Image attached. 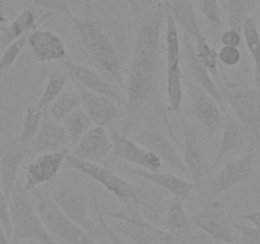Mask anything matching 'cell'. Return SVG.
Instances as JSON below:
<instances>
[{
    "mask_svg": "<svg viewBox=\"0 0 260 244\" xmlns=\"http://www.w3.org/2000/svg\"><path fill=\"white\" fill-rule=\"evenodd\" d=\"M135 24V41L126 80L127 98L122 134L128 135L137 119L149 109L161 111L160 61L161 30L167 9L159 5L144 8L139 0H126Z\"/></svg>",
    "mask_w": 260,
    "mask_h": 244,
    "instance_id": "obj_1",
    "label": "cell"
},
{
    "mask_svg": "<svg viewBox=\"0 0 260 244\" xmlns=\"http://www.w3.org/2000/svg\"><path fill=\"white\" fill-rule=\"evenodd\" d=\"M71 22L91 60L121 88H126L118 51L106 33L98 14L88 5L80 14L74 15Z\"/></svg>",
    "mask_w": 260,
    "mask_h": 244,
    "instance_id": "obj_2",
    "label": "cell"
},
{
    "mask_svg": "<svg viewBox=\"0 0 260 244\" xmlns=\"http://www.w3.org/2000/svg\"><path fill=\"white\" fill-rule=\"evenodd\" d=\"M66 164L69 168L86 175L103 186L108 192H111L118 201H121L126 208L129 207H146L149 205V191L142 186L132 183L124 179L116 172L103 164H95L81 160L75 155L69 154L66 158Z\"/></svg>",
    "mask_w": 260,
    "mask_h": 244,
    "instance_id": "obj_3",
    "label": "cell"
},
{
    "mask_svg": "<svg viewBox=\"0 0 260 244\" xmlns=\"http://www.w3.org/2000/svg\"><path fill=\"white\" fill-rule=\"evenodd\" d=\"M12 244L23 240H35L41 244H56L52 235L43 225L37 211L19 186H14L9 198Z\"/></svg>",
    "mask_w": 260,
    "mask_h": 244,
    "instance_id": "obj_4",
    "label": "cell"
},
{
    "mask_svg": "<svg viewBox=\"0 0 260 244\" xmlns=\"http://www.w3.org/2000/svg\"><path fill=\"white\" fill-rule=\"evenodd\" d=\"M165 89L168 97V111L180 113L184 101L182 75V55H180V36L178 25L172 15L167 12L165 17Z\"/></svg>",
    "mask_w": 260,
    "mask_h": 244,
    "instance_id": "obj_5",
    "label": "cell"
},
{
    "mask_svg": "<svg viewBox=\"0 0 260 244\" xmlns=\"http://www.w3.org/2000/svg\"><path fill=\"white\" fill-rule=\"evenodd\" d=\"M33 193L36 196V211L51 235L62 239L68 244H101L66 216L52 198L46 197L37 190Z\"/></svg>",
    "mask_w": 260,
    "mask_h": 244,
    "instance_id": "obj_6",
    "label": "cell"
},
{
    "mask_svg": "<svg viewBox=\"0 0 260 244\" xmlns=\"http://www.w3.org/2000/svg\"><path fill=\"white\" fill-rule=\"evenodd\" d=\"M222 97L235 113L245 132L246 141L254 146L260 141V92L245 86H228Z\"/></svg>",
    "mask_w": 260,
    "mask_h": 244,
    "instance_id": "obj_7",
    "label": "cell"
},
{
    "mask_svg": "<svg viewBox=\"0 0 260 244\" xmlns=\"http://www.w3.org/2000/svg\"><path fill=\"white\" fill-rule=\"evenodd\" d=\"M135 140L140 145L154 152L157 158H160L161 163L169 167L177 168L182 173H187L183 157L179 154L177 147L173 145L172 140L156 126L154 121H147L139 131L135 134Z\"/></svg>",
    "mask_w": 260,
    "mask_h": 244,
    "instance_id": "obj_8",
    "label": "cell"
},
{
    "mask_svg": "<svg viewBox=\"0 0 260 244\" xmlns=\"http://www.w3.org/2000/svg\"><path fill=\"white\" fill-rule=\"evenodd\" d=\"M255 158L256 152L250 151L243 157L228 160L222 169L211 180L210 195L212 197H218L226 191L253 179L255 177V173H254Z\"/></svg>",
    "mask_w": 260,
    "mask_h": 244,
    "instance_id": "obj_9",
    "label": "cell"
},
{
    "mask_svg": "<svg viewBox=\"0 0 260 244\" xmlns=\"http://www.w3.org/2000/svg\"><path fill=\"white\" fill-rule=\"evenodd\" d=\"M74 84L80 97V107L88 114L93 125L107 129V127L114 126L122 118L123 112L121 109V104L103 94L88 90L76 81H74Z\"/></svg>",
    "mask_w": 260,
    "mask_h": 244,
    "instance_id": "obj_10",
    "label": "cell"
},
{
    "mask_svg": "<svg viewBox=\"0 0 260 244\" xmlns=\"http://www.w3.org/2000/svg\"><path fill=\"white\" fill-rule=\"evenodd\" d=\"M69 152L70 151L66 147L58 151L37 154V157L27 165L23 191L25 193L33 192L40 186L52 182L60 173Z\"/></svg>",
    "mask_w": 260,
    "mask_h": 244,
    "instance_id": "obj_11",
    "label": "cell"
},
{
    "mask_svg": "<svg viewBox=\"0 0 260 244\" xmlns=\"http://www.w3.org/2000/svg\"><path fill=\"white\" fill-rule=\"evenodd\" d=\"M228 114L202 88L193 92L192 101L187 109V116L197 121L210 137H213L220 130H222Z\"/></svg>",
    "mask_w": 260,
    "mask_h": 244,
    "instance_id": "obj_12",
    "label": "cell"
},
{
    "mask_svg": "<svg viewBox=\"0 0 260 244\" xmlns=\"http://www.w3.org/2000/svg\"><path fill=\"white\" fill-rule=\"evenodd\" d=\"M50 197L66 216H69L71 220L81 226L89 235H95L98 230L89 215L88 201L81 191L70 186H61L57 190L53 191Z\"/></svg>",
    "mask_w": 260,
    "mask_h": 244,
    "instance_id": "obj_13",
    "label": "cell"
},
{
    "mask_svg": "<svg viewBox=\"0 0 260 244\" xmlns=\"http://www.w3.org/2000/svg\"><path fill=\"white\" fill-rule=\"evenodd\" d=\"M29 150L19 137L0 136V185L5 196L10 198L18 170Z\"/></svg>",
    "mask_w": 260,
    "mask_h": 244,
    "instance_id": "obj_14",
    "label": "cell"
},
{
    "mask_svg": "<svg viewBox=\"0 0 260 244\" xmlns=\"http://www.w3.org/2000/svg\"><path fill=\"white\" fill-rule=\"evenodd\" d=\"M101 214L104 218L121 221L113 229L127 236L134 244H159L150 229V223L141 215L139 207H129L123 211H104Z\"/></svg>",
    "mask_w": 260,
    "mask_h": 244,
    "instance_id": "obj_15",
    "label": "cell"
},
{
    "mask_svg": "<svg viewBox=\"0 0 260 244\" xmlns=\"http://www.w3.org/2000/svg\"><path fill=\"white\" fill-rule=\"evenodd\" d=\"M112 140V152L118 159L124 160L127 163L136 164L139 168H144L147 170H159L162 163L160 158H157L154 152L145 149L136 140L129 139L127 135L118 132L117 130L111 131Z\"/></svg>",
    "mask_w": 260,
    "mask_h": 244,
    "instance_id": "obj_16",
    "label": "cell"
},
{
    "mask_svg": "<svg viewBox=\"0 0 260 244\" xmlns=\"http://www.w3.org/2000/svg\"><path fill=\"white\" fill-rule=\"evenodd\" d=\"M69 136L65 126L56 121L47 109H43V118L35 139L28 144L29 154L58 151L68 147Z\"/></svg>",
    "mask_w": 260,
    "mask_h": 244,
    "instance_id": "obj_17",
    "label": "cell"
},
{
    "mask_svg": "<svg viewBox=\"0 0 260 244\" xmlns=\"http://www.w3.org/2000/svg\"><path fill=\"white\" fill-rule=\"evenodd\" d=\"M180 122H182L183 131V162L187 168L188 174L192 178L196 191H200L203 173H205V152L194 127L190 126L184 118L180 119Z\"/></svg>",
    "mask_w": 260,
    "mask_h": 244,
    "instance_id": "obj_18",
    "label": "cell"
},
{
    "mask_svg": "<svg viewBox=\"0 0 260 244\" xmlns=\"http://www.w3.org/2000/svg\"><path fill=\"white\" fill-rule=\"evenodd\" d=\"M111 152V136L104 127L94 125L81 136L76 145H74V151L71 154L85 162L102 164Z\"/></svg>",
    "mask_w": 260,
    "mask_h": 244,
    "instance_id": "obj_19",
    "label": "cell"
},
{
    "mask_svg": "<svg viewBox=\"0 0 260 244\" xmlns=\"http://www.w3.org/2000/svg\"><path fill=\"white\" fill-rule=\"evenodd\" d=\"M27 46L41 63H53L68 58V48L62 38L48 29L30 30L27 36Z\"/></svg>",
    "mask_w": 260,
    "mask_h": 244,
    "instance_id": "obj_20",
    "label": "cell"
},
{
    "mask_svg": "<svg viewBox=\"0 0 260 244\" xmlns=\"http://www.w3.org/2000/svg\"><path fill=\"white\" fill-rule=\"evenodd\" d=\"M63 66L68 71L69 78H71L74 81L80 84L81 86H84L88 90L103 94V96L113 99L114 102L119 104L126 103V99L123 98V96H121L106 79L102 78L101 74H98L89 66L81 65V64L75 63V61L69 60V58L63 60Z\"/></svg>",
    "mask_w": 260,
    "mask_h": 244,
    "instance_id": "obj_21",
    "label": "cell"
},
{
    "mask_svg": "<svg viewBox=\"0 0 260 244\" xmlns=\"http://www.w3.org/2000/svg\"><path fill=\"white\" fill-rule=\"evenodd\" d=\"M131 173L151 185L167 191L172 196L179 197L183 201H192L196 187L193 182L183 179L174 173H160L159 170H147L144 168H132Z\"/></svg>",
    "mask_w": 260,
    "mask_h": 244,
    "instance_id": "obj_22",
    "label": "cell"
},
{
    "mask_svg": "<svg viewBox=\"0 0 260 244\" xmlns=\"http://www.w3.org/2000/svg\"><path fill=\"white\" fill-rule=\"evenodd\" d=\"M192 223L216 241L225 244L235 243L234 224L222 212L201 211L192 218Z\"/></svg>",
    "mask_w": 260,
    "mask_h": 244,
    "instance_id": "obj_23",
    "label": "cell"
},
{
    "mask_svg": "<svg viewBox=\"0 0 260 244\" xmlns=\"http://www.w3.org/2000/svg\"><path fill=\"white\" fill-rule=\"evenodd\" d=\"M184 47H185V61H187V68L189 74L192 75L193 80L198 84L200 88H202L203 90L207 92L218 104L222 108V111L228 114V109H226L225 99H223L222 93H221L220 88L216 85V83L213 81L211 73L202 65L200 60L197 58L194 52V45L190 42L189 36H185L184 37Z\"/></svg>",
    "mask_w": 260,
    "mask_h": 244,
    "instance_id": "obj_24",
    "label": "cell"
},
{
    "mask_svg": "<svg viewBox=\"0 0 260 244\" xmlns=\"http://www.w3.org/2000/svg\"><path fill=\"white\" fill-rule=\"evenodd\" d=\"M50 17V12L42 13V10L37 12L33 8L24 9L8 27L3 28L0 33V48H5L13 41L27 36L30 30L36 28H40V25Z\"/></svg>",
    "mask_w": 260,
    "mask_h": 244,
    "instance_id": "obj_25",
    "label": "cell"
},
{
    "mask_svg": "<svg viewBox=\"0 0 260 244\" xmlns=\"http://www.w3.org/2000/svg\"><path fill=\"white\" fill-rule=\"evenodd\" d=\"M167 12L172 15L178 27L182 28L193 40L201 41L206 38L192 0H167Z\"/></svg>",
    "mask_w": 260,
    "mask_h": 244,
    "instance_id": "obj_26",
    "label": "cell"
},
{
    "mask_svg": "<svg viewBox=\"0 0 260 244\" xmlns=\"http://www.w3.org/2000/svg\"><path fill=\"white\" fill-rule=\"evenodd\" d=\"M245 142L246 136L241 125L239 124L238 119L231 117L230 114H228L226 116V122L222 127V136H221L220 147H218L212 165H211L208 170L212 172L226 155H229L231 151L241 147Z\"/></svg>",
    "mask_w": 260,
    "mask_h": 244,
    "instance_id": "obj_27",
    "label": "cell"
},
{
    "mask_svg": "<svg viewBox=\"0 0 260 244\" xmlns=\"http://www.w3.org/2000/svg\"><path fill=\"white\" fill-rule=\"evenodd\" d=\"M243 40L254 63V80L260 92V30L253 17L246 15L243 22Z\"/></svg>",
    "mask_w": 260,
    "mask_h": 244,
    "instance_id": "obj_28",
    "label": "cell"
},
{
    "mask_svg": "<svg viewBox=\"0 0 260 244\" xmlns=\"http://www.w3.org/2000/svg\"><path fill=\"white\" fill-rule=\"evenodd\" d=\"M162 229L172 233H185L192 230L190 219L185 211L183 200H180L179 197L173 196L167 216L162 221Z\"/></svg>",
    "mask_w": 260,
    "mask_h": 244,
    "instance_id": "obj_29",
    "label": "cell"
},
{
    "mask_svg": "<svg viewBox=\"0 0 260 244\" xmlns=\"http://www.w3.org/2000/svg\"><path fill=\"white\" fill-rule=\"evenodd\" d=\"M69 80V74L63 71L52 70L47 78L45 88H43L42 94L40 99L36 103V106L40 109H46L61 93L63 92L66 83Z\"/></svg>",
    "mask_w": 260,
    "mask_h": 244,
    "instance_id": "obj_30",
    "label": "cell"
},
{
    "mask_svg": "<svg viewBox=\"0 0 260 244\" xmlns=\"http://www.w3.org/2000/svg\"><path fill=\"white\" fill-rule=\"evenodd\" d=\"M63 126L68 132L69 142L74 146L81 139V136L93 126V122L83 111V108L79 107L63 119Z\"/></svg>",
    "mask_w": 260,
    "mask_h": 244,
    "instance_id": "obj_31",
    "label": "cell"
},
{
    "mask_svg": "<svg viewBox=\"0 0 260 244\" xmlns=\"http://www.w3.org/2000/svg\"><path fill=\"white\" fill-rule=\"evenodd\" d=\"M80 106L81 102L78 92L69 90L62 92L46 109L56 121L61 122Z\"/></svg>",
    "mask_w": 260,
    "mask_h": 244,
    "instance_id": "obj_32",
    "label": "cell"
},
{
    "mask_svg": "<svg viewBox=\"0 0 260 244\" xmlns=\"http://www.w3.org/2000/svg\"><path fill=\"white\" fill-rule=\"evenodd\" d=\"M150 229L156 236L159 244H202L207 239L206 235L194 234L192 230L185 233H172L151 223H150Z\"/></svg>",
    "mask_w": 260,
    "mask_h": 244,
    "instance_id": "obj_33",
    "label": "cell"
},
{
    "mask_svg": "<svg viewBox=\"0 0 260 244\" xmlns=\"http://www.w3.org/2000/svg\"><path fill=\"white\" fill-rule=\"evenodd\" d=\"M43 118V109L38 108L36 104H30L25 109L24 118H23L22 130H20L19 140L23 144L28 145L37 135Z\"/></svg>",
    "mask_w": 260,
    "mask_h": 244,
    "instance_id": "obj_34",
    "label": "cell"
},
{
    "mask_svg": "<svg viewBox=\"0 0 260 244\" xmlns=\"http://www.w3.org/2000/svg\"><path fill=\"white\" fill-rule=\"evenodd\" d=\"M253 0H228L226 9H228V25L230 29H235L243 33V22L249 10L251 9Z\"/></svg>",
    "mask_w": 260,
    "mask_h": 244,
    "instance_id": "obj_35",
    "label": "cell"
},
{
    "mask_svg": "<svg viewBox=\"0 0 260 244\" xmlns=\"http://www.w3.org/2000/svg\"><path fill=\"white\" fill-rule=\"evenodd\" d=\"M194 52L202 65L211 73V75H217L218 73V51L208 43L207 37L201 41H196Z\"/></svg>",
    "mask_w": 260,
    "mask_h": 244,
    "instance_id": "obj_36",
    "label": "cell"
},
{
    "mask_svg": "<svg viewBox=\"0 0 260 244\" xmlns=\"http://www.w3.org/2000/svg\"><path fill=\"white\" fill-rule=\"evenodd\" d=\"M200 9L205 19L213 29L222 25V7L220 0H200Z\"/></svg>",
    "mask_w": 260,
    "mask_h": 244,
    "instance_id": "obj_37",
    "label": "cell"
},
{
    "mask_svg": "<svg viewBox=\"0 0 260 244\" xmlns=\"http://www.w3.org/2000/svg\"><path fill=\"white\" fill-rule=\"evenodd\" d=\"M27 36H23V37L13 41L12 43H9L4 48V52H3L2 57H0V73L8 70L17 61V58L19 57L22 51L27 46Z\"/></svg>",
    "mask_w": 260,
    "mask_h": 244,
    "instance_id": "obj_38",
    "label": "cell"
},
{
    "mask_svg": "<svg viewBox=\"0 0 260 244\" xmlns=\"http://www.w3.org/2000/svg\"><path fill=\"white\" fill-rule=\"evenodd\" d=\"M36 8L47 10V12H56L60 14L66 15L71 19L74 17L73 10H71V3L73 0H30Z\"/></svg>",
    "mask_w": 260,
    "mask_h": 244,
    "instance_id": "obj_39",
    "label": "cell"
},
{
    "mask_svg": "<svg viewBox=\"0 0 260 244\" xmlns=\"http://www.w3.org/2000/svg\"><path fill=\"white\" fill-rule=\"evenodd\" d=\"M241 61V51L239 47L233 46H222L221 50H218V63L223 64L226 66H235Z\"/></svg>",
    "mask_w": 260,
    "mask_h": 244,
    "instance_id": "obj_40",
    "label": "cell"
},
{
    "mask_svg": "<svg viewBox=\"0 0 260 244\" xmlns=\"http://www.w3.org/2000/svg\"><path fill=\"white\" fill-rule=\"evenodd\" d=\"M234 230L240 235L241 244H260V229L234 224Z\"/></svg>",
    "mask_w": 260,
    "mask_h": 244,
    "instance_id": "obj_41",
    "label": "cell"
},
{
    "mask_svg": "<svg viewBox=\"0 0 260 244\" xmlns=\"http://www.w3.org/2000/svg\"><path fill=\"white\" fill-rule=\"evenodd\" d=\"M0 223L4 226L8 236L12 238V224H10V211H9V198L5 196L0 185Z\"/></svg>",
    "mask_w": 260,
    "mask_h": 244,
    "instance_id": "obj_42",
    "label": "cell"
},
{
    "mask_svg": "<svg viewBox=\"0 0 260 244\" xmlns=\"http://www.w3.org/2000/svg\"><path fill=\"white\" fill-rule=\"evenodd\" d=\"M96 219H98L99 225H101V228L103 229L104 233L107 234V236H108V239L111 240L112 244H127L126 241L122 240V238L119 236V234L117 233V231L114 230L112 226H109V224L107 223V220L104 219V216L102 215L101 212H98V216H96Z\"/></svg>",
    "mask_w": 260,
    "mask_h": 244,
    "instance_id": "obj_43",
    "label": "cell"
},
{
    "mask_svg": "<svg viewBox=\"0 0 260 244\" xmlns=\"http://www.w3.org/2000/svg\"><path fill=\"white\" fill-rule=\"evenodd\" d=\"M243 42V33L238 32L235 29H226L221 35V43L222 46H233V47H239Z\"/></svg>",
    "mask_w": 260,
    "mask_h": 244,
    "instance_id": "obj_44",
    "label": "cell"
},
{
    "mask_svg": "<svg viewBox=\"0 0 260 244\" xmlns=\"http://www.w3.org/2000/svg\"><path fill=\"white\" fill-rule=\"evenodd\" d=\"M241 220L249 221L250 224H253L254 228L260 229V210L253 211V212L244 214V215H240Z\"/></svg>",
    "mask_w": 260,
    "mask_h": 244,
    "instance_id": "obj_45",
    "label": "cell"
},
{
    "mask_svg": "<svg viewBox=\"0 0 260 244\" xmlns=\"http://www.w3.org/2000/svg\"><path fill=\"white\" fill-rule=\"evenodd\" d=\"M0 244H12L10 243L7 231H5L4 226L2 225V223H0Z\"/></svg>",
    "mask_w": 260,
    "mask_h": 244,
    "instance_id": "obj_46",
    "label": "cell"
},
{
    "mask_svg": "<svg viewBox=\"0 0 260 244\" xmlns=\"http://www.w3.org/2000/svg\"><path fill=\"white\" fill-rule=\"evenodd\" d=\"M5 20H7V18L4 15V8H3V3H0V33H2L3 24L5 23Z\"/></svg>",
    "mask_w": 260,
    "mask_h": 244,
    "instance_id": "obj_47",
    "label": "cell"
},
{
    "mask_svg": "<svg viewBox=\"0 0 260 244\" xmlns=\"http://www.w3.org/2000/svg\"><path fill=\"white\" fill-rule=\"evenodd\" d=\"M93 2L94 0H75V3L79 7H88V5H90V3Z\"/></svg>",
    "mask_w": 260,
    "mask_h": 244,
    "instance_id": "obj_48",
    "label": "cell"
},
{
    "mask_svg": "<svg viewBox=\"0 0 260 244\" xmlns=\"http://www.w3.org/2000/svg\"><path fill=\"white\" fill-rule=\"evenodd\" d=\"M221 3V7H222V9H226V3H228V0H220Z\"/></svg>",
    "mask_w": 260,
    "mask_h": 244,
    "instance_id": "obj_49",
    "label": "cell"
},
{
    "mask_svg": "<svg viewBox=\"0 0 260 244\" xmlns=\"http://www.w3.org/2000/svg\"><path fill=\"white\" fill-rule=\"evenodd\" d=\"M259 22H260V0H259Z\"/></svg>",
    "mask_w": 260,
    "mask_h": 244,
    "instance_id": "obj_50",
    "label": "cell"
},
{
    "mask_svg": "<svg viewBox=\"0 0 260 244\" xmlns=\"http://www.w3.org/2000/svg\"><path fill=\"white\" fill-rule=\"evenodd\" d=\"M28 244H36V243H35V240H29V243Z\"/></svg>",
    "mask_w": 260,
    "mask_h": 244,
    "instance_id": "obj_51",
    "label": "cell"
},
{
    "mask_svg": "<svg viewBox=\"0 0 260 244\" xmlns=\"http://www.w3.org/2000/svg\"><path fill=\"white\" fill-rule=\"evenodd\" d=\"M0 3H3V0H0Z\"/></svg>",
    "mask_w": 260,
    "mask_h": 244,
    "instance_id": "obj_52",
    "label": "cell"
},
{
    "mask_svg": "<svg viewBox=\"0 0 260 244\" xmlns=\"http://www.w3.org/2000/svg\"><path fill=\"white\" fill-rule=\"evenodd\" d=\"M234 244H236V243H234Z\"/></svg>",
    "mask_w": 260,
    "mask_h": 244,
    "instance_id": "obj_53",
    "label": "cell"
}]
</instances>
